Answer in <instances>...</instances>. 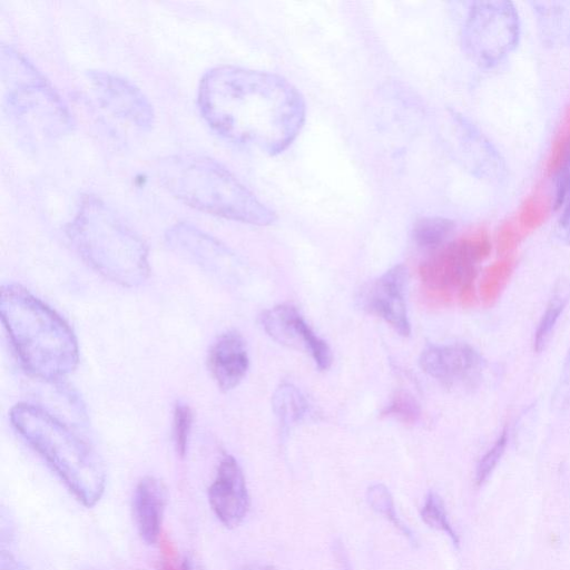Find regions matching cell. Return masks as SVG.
<instances>
[{
	"mask_svg": "<svg viewBox=\"0 0 570 570\" xmlns=\"http://www.w3.org/2000/svg\"><path fill=\"white\" fill-rule=\"evenodd\" d=\"M197 102L222 138L265 155L284 151L306 117L303 96L284 77L236 66H218L202 78Z\"/></svg>",
	"mask_w": 570,
	"mask_h": 570,
	"instance_id": "cell-1",
	"label": "cell"
},
{
	"mask_svg": "<svg viewBox=\"0 0 570 570\" xmlns=\"http://www.w3.org/2000/svg\"><path fill=\"white\" fill-rule=\"evenodd\" d=\"M0 315L23 367L45 381L60 380L77 367L79 347L69 324L18 284L1 287Z\"/></svg>",
	"mask_w": 570,
	"mask_h": 570,
	"instance_id": "cell-2",
	"label": "cell"
},
{
	"mask_svg": "<svg viewBox=\"0 0 570 570\" xmlns=\"http://www.w3.org/2000/svg\"><path fill=\"white\" fill-rule=\"evenodd\" d=\"M160 184L184 204L234 222L266 226L276 220L225 166L200 154L181 153L161 158L156 167Z\"/></svg>",
	"mask_w": 570,
	"mask_h": 570,
	"instance_id": "cell-3",
	"label": "cell"
},
{
	"mask_svg": "<svg viewBox=\"0 0 570 570\" xmlns=\"http://www.w3.org/2000/svg\"><path fill=\"white\" fill-rule=\"evenodd\" d=\"M79 256L105 278L137 287L150 272L148 248L140 236L102 199L83 197L67 227Z\"/></svg>",
	"mask_w": 570,
	"mask_h": 570,
	"instance_id": "cell-4",
	"label": "cell"
},
{
	"mask_svg": "<svg viewBox=\"0 0 570 570\" xmlns=\"http://www.w3.org/2000/svg\"><path fill=\"white\" fill-rule=\"evenodd\" d=\"M10 421L20 438L36 451L85 507H94L106 488V471L97 451L47 410L18 403Z\"/></svg>",
	"mask_w": 570,
	"mask_h": 570,
	"instance_id": "cell-5",
	"label": "cell"
},
{
	"mask_svg": "<svg viewBox=\"0 0 570 570\" xmlns=\"http://www.w3.org/2000/svg\"><path fill=\"white\" fill-rule=\"evenodd\" d=\"M0 75L3 109L19 138L38 147L70 132L73 121L61 97L21 52L1 46Z\"/></svg>",
	"mask_w": 570,
	"mask_h": 570,
	"instance_id": "cell-6",
	"label": "cell"
},
{
	"mask_svg": "<svg viewBox=\"0 0 570 570\" xmlns=\"http://www.w3.org/2000/svg\"><path fill=\"white\" fill-rule=\"evenodd\" d=\"M491 249L488 232L480 228L434 253L419 268L428 297L448 304L456 296L463 307H473L478 303L476 264L487 259Z\"/></svg>",
	"mask_w": 570,
	"mask_h": 570,
	"instance_id": "cell-7",
	"label": "cell"
},
{
	"mask_svg": "<svg viewBox=\"0 0 570 570\" xmlns=\"http://www.w3.org/2000/svg\"><path fill=\"white\" fill-rule=\"evenodd\" d=\"M519 18L510 1L475 2L468 16L463 39L475 60L492 65L518 43Z\"/></svg>",
	"mask_w": 570,
	"mask_h": 570,
	"instance_id": "cell-8",
	"label": "cell"
},
{
	"mask_svg": "<svg viewBox=\"0 0 570 570\" xmlns=\"http://www.w3.org/2000/svg\"><path fill=\"white\" fill-rule=\"evenodd\" d=\"M168 247L181 258L220 281H230L239 262L222 242L188 224L177 223L165 233Z\"/></svg>",
	"mask_w": 570,
	"mask_h": 570,
	"instance_id": "cell-9",
	"label": "cell"
},
{
	"mask_svg": "<svg viewBox=\"0 0 570 570\" xmlns=\"http://www.w3.org/2000/svg\"><path fill=\"white\" fill-rule=\"evenodd\" d=\"M87 78L98 104L108 114L141 131L153 127L154 108L132 81L101 70H90Z\"/></svg>",
	"mask_w": 570,
	"mask_h": 570,
	"instance_id": "cell-10",
	"label": "cell"
},
{
	"mask_svg": "<svg viewBox=\"0 0 570 570\" xmlns=\"http://www.w3.org/2000/svg\"><path fill=\"white\" fill-rule=\"evenodd\" d=\"M421 370L446 387H472L485 362L468 343L428 345L419 357Z\"/></svg>",
	"mask_w": 570,
	"mask_h": 570,
	"instance_id": "cell-11",
	"label": "cell"
},
{
	"mask_svg": "<svg viewBox=\"0 0 570 570\" xmlns=\"http://www.w3.org/2000/svg\"><path fill=\"white\" fill-rule=\"evenodd\" d=\"M407 269L397 264L365 285L358 296L360 306L385 321L401 336L411 334L405 292Z\"/></svg>",
	"mask_w": 570,
	"mask_h": 570,
	"instance_id": "cell-12",
	"label": "cell"
},
{
	"mask_svg": "<svg viewBox=\"0 0 570 570\" xmlns=\"http://www.w3.org/2000/svg\"><path fill=\"white\" fill-rule=\"evenodd\" d=\"M261 324L275 342L305 351L321 371L330 368L333 356L328 344L311 328L295 306L279 304L264 311Z\"/></svg>",
	"mask_w": 570,
	"mask_h": 570,
	"instance_id": "cell-13",
	"label": "cell"
},
{
	"mask_svg": "<svg viewBox=\"0 0 570 570\" xmlns=\"http://www.w3.org/2000/svg\"><path fill=\"white\" fill-rule=\"evenodd\" d=\"M208 502L216 518L226 528L238 527L249 509V494L242 468L232 455H225L208 491Z\"/></svg>",
	"mask_w": 570,
	"mask_h": 570,
	"instance_id": "cell-14",
	"label": "cell"
},
{
	"mask_svg": "<svg viewBox=\"0 0 570 570\" xmlns=\"http://www.w3.org/2000/svg\"><path fill=\"white\" fill-rule=\"evenodd\" d=\"M207 364L222 391L235 389L246 376L249 367L244 337L234 330L220 334L208 352Z\"/></svg>",
	"mask_w": 570,
	"mask_h": 570,
	"instance_id": "cell-15",
	"label": "cell"
},
{
	"mask_svg": "<svg viewBox=\"0 0 570 570\" xmlns=\"http://www.w3.org/2000/svg\"><path fill=\"white\" fill-rule=\"evenodd\" d=\"M166 504L165 484L153 475L141 478L132 494V515L138 533L147 544H155L159 539Z\"/></svg>",
	"mask_w": 570,
	"mask_h": 570,
	"instance_id": "cell-16",
	"label": "cell"
},
{
	"mask_svg": "<svg viewBox=\"0 0 570 570\" xmlns=\"http://www.w3.org/2000/svg\"><path fill=\"white\" fill-rule=\"evenodd\" d=\"M272 407L283 434L301 422L308 411V402L293 384L281 383L273 393Z\"/></svg>",
	"mask_w": 570,
	"mask_h": 570,
	"instance_id": "cell-17",
	"label": "cell"
},
{
	"mask_svg": "<svg viewBox=\"0 0 570 570\" xmlns=\"http://www.w3.org/2000/svg\"><path fill=\"white\" fill-rule=\"evenodd\" d=\"M569 301L570 282L566 278H560L553 286L551 297L534 333L533 347L537 352L544 348Z\"/></svg>",
	"mask_w": 570,
	"mask_h": 570,
	"instance_id": "cell-18",
	"label": "cell"
},
{
	"mask_svg": "<svg viewBox=\"0 0 570 570\" xmlns=\"http://www.w3.org/2000/svg\"><path fill=\"white\" fill-rule=\"evenodd\" d=\"M515 267L513 256H504L490 264L483 272L479 285L480 299L485 306H492L501 296Z\"/></svg>",
	"mask_w": 570,
	"mask_h": 570,
	"instance_id": "cell-19",
	"label": "cell"
},
{
	"mask_svg": "<svg viewBox=\"0 0 570 570\" xmlns=\"http://www.w3.org/2000/svg\"><path fill=\"white\" fill-rule=\"evenodd\" d=\"M551 208L549 196L538 187L522 203L518 213L517 225L523 234L530 233L546 222Z\"/></svg>",
	"mask_w": 570,
	"mask_h": 570,
	"instance_id": "cell-20",
	"label": "cell"
},
{
	"mask_svg": "<svg viewBox=\"0 0 570 570\" xmlns=\"http://www.w3.org/2000/svg\"><path fill=\"white\" fill-rule=\"evenodd\" d=\"M454 230V223L443 217H422L416 220L412 235L414 242L423 248H438Z\"/></svg>",
	"mask_w": 570,
	"mask_h": 570,
	"instance_id": "cell-21",
	"label": "cell"
},
{
	"mask_svg": "<svg viewBox=\"0 0 570 570\" xmlns=\"http://www.w3.org/2000/svg\"><path fill=\"white\" fill-rule=\"evenodd\" d=\"M570 165V105L567 107L563 119L551 144L546 161V174L554 176L569 169Z\"/></svg>",
	"mask_w": 570,
	"mask_h": 570,
	"instance_id": "cell-22",
	"label": "cell"
},
{
	"mask_svg": "<svg viewBox=\"0 0 570 570\" xmlns=\"http://www.w3.org/2000/svg\"><path fill=\"white\" fill-rule=\"evenodd\" d=\"M366 500L375 512L386 518L412 544L416 543L411 530L397 517L393 497L384 484L377 483L368 487Z\"/></svg>",
	"mask_w": 570,
	"mask_h": 570,
	"instance_id": "cell-23",
	"label": "cell"
},
{
	"mask_svg": "<svg viewBox=\"0 0 570 570\" xmlns=\"http://www.w3.org/2000/svg\"><path fill=\"white\" fill-rule=\"evenodd\" d=\"M422 521L432 529L444 532L453 542L459 546V538L448 520L442 498L430 491L420 511Z\"/></svg>",
	"mask_w": 570,
	"mask_h": 570,
	"instance_id": "cell-24",
	"label": "cell"
},
{
	"mask_svg": "<svg viewBox=\"0 0 570 570\" xmlns=\"http://www.w3.org/2000/svg\"><path fill=\"white\" fill-rule=\"evenodd\" d=\"M381 415L394 417L405 424H414L421 416V406L412 394L399 391L382 410Z\"/></svg>",
	"mask_w": 570,
	"mask_h": 570,
	"instance_id": "cell-25",
	"label": "cell"
},
{
	"mask_svg": "<svg viewBox=\"0 0 570 570\" xmlns=\"http://www.w3.org/2000/svg\"><path fill=\"white\" fill-rule=\"evenodd\" d=\"M193 425V412L188 404L178 401L174 407L173 436L177 453L184 456L187 452Z\"/></svg>",
	"mask_w": 570,
	"mask_h": 570,
	"instance_id": "cell-26",
	"label": "cell"
},
{
	"mask_svg": "<svg viewBox=\"0 0 570 570\" xmlns=\"http://www.w3.org/2000/svg\"><path fill=\"white\" fill-rule=\"evenodd\" d=\"M508 443V431L504 429L494 441L493 445L485 452L478 463L475 470V482L482 484L492 473L502 458Z\"/></svg>",
	"mask_w": 570,
	"mask_h": 570,
	"instance_id": "cell-27",
	"label": "cell"
},
{
	"mask_svg": "<svg viewBox=\"0 0 570 570\" xmlns=\"http://www.w3.org/2000/svg\"><path fill=\"white\" fill-rule=\"evenodd\" d=\"M523 233L520 230L519 226L511 222H504L498 229L495 236V246L498 253L501 257L511 256L513 250L520 244Z\"/></svg>",
	"mask_w": 570,
	"mask_h": 570,
	"instance_id": "cell-28",
	"label": "cell"
},
{
	"mask_svg": "<svg viewBox=\"0 0 570 570\" xmlns=\"http://www.w3.org/2000/svg\"><path fill=\"white\" fill-rule=\"evenodd\" d=\"M553 402L560 407L570 404V350L568 352L562 373L553 395Z\"/></svg>",
	"mask_w": 570,
	"mask_h": 570,
	"instance_id": "cell-29",
	"label": "cell"
},
{
	"mask_svg": "<svg viewBox=\"0 0 570 570\" xmlns=\"http://www.w3.org/2000/svg\"><path fill=\"white\" fill-rule=\"evenodd\" d=\"M561 206L563 209L559 219V226L564 237L570 240V187Z\"/></svg>",
	"mask_w": 570,
	"mask_h": 570,
	"instance_id": "cell-30",
	"label": "cell"
},
{
	"mask_svg": "<svg viewBox=\"0 0 570 570\" xmlns=\"http://www.w3.org/2000/svg\"><path fill=\"white\" fill-rule=\"evenodd\" d=\"M164 570H174L170 566L165 567ZM183 570H191L190 563L187 560L184 562Z\"/></svg>",
	"mask_w": 570,
	"mask_h": 570,
	"instance_id": "cell-31",
	"label": "cell"
},
{
	"mask_svg": "<svg viewBox=\"0 0 570 570\" xmlns=\"http://www.w3.org/2000/svg\"><path fill=\"white\" fill-rule=\"evenodd\" d=\"M249 570H277V569H275L274 567H271V566H264V567L252 568Z\"/></svg>",
	"mask_w": 570,
	"mask_h": 570,
	"instance_id": "cell-32",
	"label": "cell"
}]
</instances>
